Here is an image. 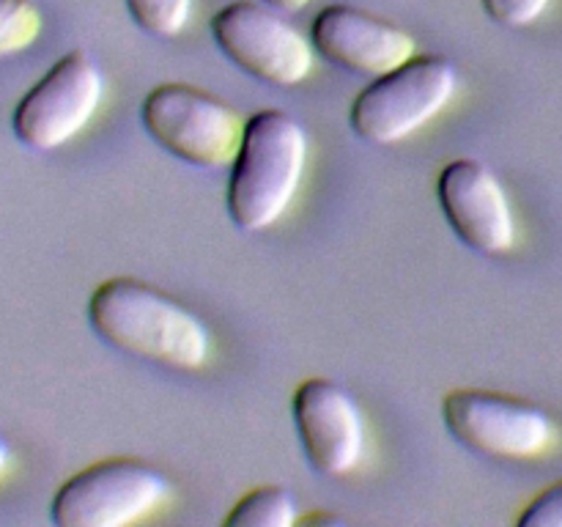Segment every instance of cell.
Instances as JSON below:
<instances>
[{"label": "cell", "mask_w": 562, "mask_h": 527, "mask_svg": "<svg viewBox=\"0 0 562 527\" xmlns=\"http://www.w3.org/2000/svg\"><path fill=\"white\" fill-rule=\"evenodd\" d=\"M88 324L121 355L170 371H195L209 357V333L201 318L157 285L126 274L93 289Z\"/></svg>", "instance_id": "1"}, {"label": "cell", "mask_w": 562, "mask_h": 527, "mask_svg": "<svg viewBox=\"0 0 562 527\" xmlns=\"http://www.w3.org/2000/svg\"><path fill=\"white\" fill-rule=\"evenodd\" d=\"M305 159L307 135L294 115L274 108L252 113L231 162L225 198L236 228L247 234L272 228L300 190Z\"/></svg>", "instance_id": "2"}, {"label": "cell", "mask_w": 562, "mask_h": 527, "mask_svg": "<svg viewBox=\"0 0 562 527\" xmlns=\"http://www.w3.org/2000/svg\"><path fill=\"white\" fill-rule=\"evenodd\" d=\"M459 75L445 55H412L398 69L373 77L351 102L349 124L371 146H393L437 119L453 99Z\"/></svg>", "instance_id": "3"}, {"label": "cell", "mask_w": 562, "mask_h": 527, "mask_svg": "<svg viewBox=\"0 0 562 527\" xmlns=\"http://www.w3.org/2000/svg\"><path fill=\"white\" fill-rule=\"evenodd\" d=\"M143 130L159 148L195 168L234 162L245 121L231 104L187 82H162L140 104Z\"/></svg>", "instance_id": "4"}, {"label": "cell", "mask_w": 562, "mask_h": 527, "mask_svg": "<svg viewBox=\"0 0 562 527\" xmlns=\"http://www.w3.org/2000/svg\"><path fill=\"white\" fill-rule=\"evenodd\" d=\"M168 494V478L146 461L102 459L55 492L49 519L58 527H124L159 508Z\"/></svg>", "instance_id": "5"}, {"label": "cell", "mask_w": 562, "mask_h": 527, "mask_svg": "<svg viewBox=\"0 0 562 527\" xmlns=\"http://www.w3.org/2000/svg\"><path fill=\"white\" fill-rule=\"evenodd\" d=\"M442 421L456 442L488 459H532L554 442V423L541 406L497 390H450Z\"/></svg>", "instance_id": "6"}, {"label": "cell", "mask_w": 562, "mask_h": 527, "mask_svg": "<svg viewBox=\"0 0 562 527\" xmlns=\"http://www.w3.org/2000/svg\"><path fill=\"white\" fill-rule=\"evenodd\" d=\"M104 97L102 69L82 49L55 60L16 102L11 130L33 152H53L80 135Z\"/></svg>", "instance_id": "7"}, {"label": "cell", "mask_w": 562, "mask_h": 527, "mask_svg": "<svg viewBox=\"0 0 562 527\" xmlns=\"http://www.w3.org/2000/svg\"><path fill=\"white\" fill-rule=\"evenodd\" d=\"M212 36L231 64L274 88L311 75L313 47L294 25L252 0H236L212 16Z\"/></svg>", "instance_id": "8"}, {"label": "cell", "mask_w": 562, "mask_h": 527, "mask_svg": "<svg viewBox=\"0 0 562 527\" xmlns=\"http://www.w3.org/2000/svg\"><path fill=\"white\" fill-rule=\"evenodd\" d=\"M300 445L318 475H349L366 450V423L357 401L333 379H305L291 399Z\"/></svg>", "instance_id": "9"}, {"label": "cell", "mask_w": 562, "mask_h": 527, "mask_svg": "<svg viewBox=\"0 0 562 527\" xmlns=\"http://www.w3.org/2000/svg\"><path fill=\"white\" fill-rule=\"evenodd\" d=\"M437 198L453 234L483 256H503L516 242V220L503 181L481 159H453L437 179Z\"/></svg>", "instance_id": "10"}, {"label": "cell", "mask_w": 562, "mask_h": 527, "mask_svg": "<svg viewBox=\"0 0 562 527\" xmlns=\"http://www.w3.org/2000/svg\"><path fill=\"white\" fill-rule=\"evenodd\" d=\"M311 44L329 64L371 80L398 69L415 55L412 33L355 5H327L318 11Z\"/></svg>", "instance_id": "11"}, {"label": "cell", "mask_w": 562, "mask_h": 527, "mask_svg": "<svg viewBox=\"0 0 562 527\" xmlns=\"http://www.w3.org/2000/svg\"><path fill=\"white\" fill-rule=\"evenodd\" d=\"M296 519V500L289 489L258 486L231 508L225 527H291Z\"/></svg>", "instance_id": "12"}, {"label": "cell", "mask_w": 562, "mask_h": 527, "mask_svg": "<svg viewBox=\"0 0 562 527\" xmlns=\"http://www.w3.org/2000/svg\"><path fill=\"white\" fill-rule=\"evenodd\" d=\"M42 25V11L33 0H0V58L31 47Z\"/></svg>", "instance_id": "13"}, {"label": "cell", "mask_w": 562, "mask_h": 527, "mask_svg": "<svg viewBox=\"0 0 562 527\" xmlns=\"http://www.w3.org/2000/svg\"><path fill=\"white\" fill-rule=\"evenodd\" d=\"M132 20L159 38L179 36L192 16V0H126Z\"/></svg>", "instance_id": "14"}, {"label": "cell", "mask_w": 562, "mask_h": 527, "mask_svg": "<svg viewBox=\"0 0 562 527\" xmlns=\"http://www.w3.org/2000/svg\"><path fill=\"white\" fill-rule=\"evenodd\" d=\"M552 0H483V9L497 25L530 27Z\"/></svg>", "instance_id": "15"}, {"label": "cell", "mask_w": 562, "mask_h": 527, "mask_svg": "<svg viewBox=\"0 0 562 527\" xmlns=\"http://www.w3.org/2000/svg\"><path fill=\"white\" fill-rule=\"evenodd\" d=\"M519 527H562V481L543 489L519 516Z\"/></svg>", "instance_id": "16"}, {"label": "cell", "mask_w": 562, "mask_h": 527, "mask_svg": "<svg viewBox=\"0 0 562 527\" xmlns=\"http://www.w3.org/2000/svg\"><path fill=\"white\" fill-rule=\"evenodd\" d=\"M263 3H269L272 9H280V11H302L311 0H263Z\"/></svg>", "instance_id": "17"}, {"label": "cell", "mask_w": 562, "mask_h": 527, "mask_svg": "<svg viewBox=\"0 0 562 527\" xmlns=\"http://www.w3.org/2000/svg\"><path fill=\"white\" fill-rule=\"evenodd\" d=\"M9 461H11V448H9V442H5L3 434H0V475L9 470Z\"/></svg>", "instance_id": "18"}]
</instances>
